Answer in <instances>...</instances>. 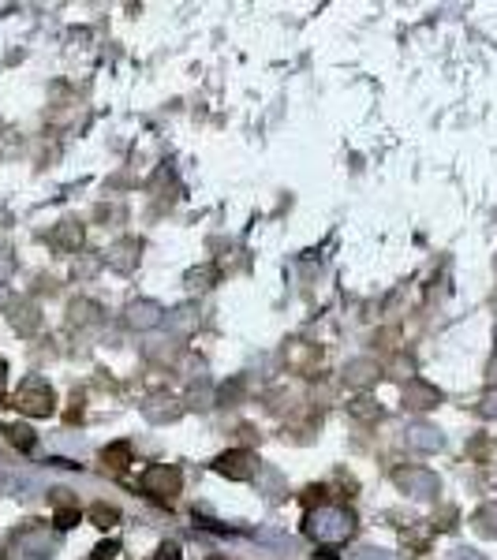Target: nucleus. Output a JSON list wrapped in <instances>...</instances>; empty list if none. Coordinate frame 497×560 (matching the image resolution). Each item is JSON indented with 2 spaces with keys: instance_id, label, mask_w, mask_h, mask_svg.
Listing matches in <instances>:
<instances>
[{
  "instance_id": "1",
  "label": "nucleus",
  "mask_w": 497,
  "mask_h": 560,
  "mask_svg": "<svg viewBox=\"0 0 497 560\" xmlns=\"http://www.w3.org/2000/svg\"><path fill=\"white\" fill-rule=\"evenodd\" d=\"M303 530H307V538H311L314 546H321V549H340V546L356 534V516L348 512V508H340V504H321V508H314V512L307 516Z\"/></svg>"
},
{
  "instance_id": "2",
  "label": "nucleus",
  "mask_w": 497,
  "mask_h": 560,
  "mask_svg": "<svg viewBox=\"0 0 497 560\" xmlns=\"http://www.w3.org/2000/svg\"><path fill=\"white\" fill-rule=\"evenodd\" d=\"M53 556V534L38 523L19 527L8 538V560H49Z\"/></svg>"
},
{
  "instance_id": "3",
  "label": "nucleus",
  "mask_w": 497,
  "mask_h": 560,
  "mask_svg": "<svg viewBox=\"0 0 497 560\" xmlns=\"http://www.w3.org/2000/svg\"><path fill=\"white\" fill-rule=\"evenodd\" d=\"M15 407L19 411H27V415H38V419H45V415H53V389H49V381H41V377H27L19 385V393H15Z\"/></svg>"
},
{
  "instance_id": "4",
  "label": "nucleus",
  "mask_w": 497,
  "mask_h": 560,
  "mask_svg": "<svg viewBox=\"0 0 497 560\" xmlns=\"http://www.w3.org/2000/svg\"><path fill=\"white\" fill-rule=\"evenodd\" d=\"M180 486H184L180 471L168 467V464H154V467L142 471V490L150 493V497H158V501H176Z\"/></svg>"
},
{
  "instance_id": "5",
  "label": "nucleus",
  "mask_w": 497,
  "mask_h": 560,
  "mask_svg": "<svg viewBox=\"0 0 497 560\" xmlns=\"http://www.w3.org/2000/svg\"><path fill=\"white\" fill-rule=\"evenodd\" d=\"M213 471H217V474H229V478H236V482H247V478H255V471H258V460H255V452L236 448V452L217 456Z\"/></svg>"
},
{
  "instance_id": "6",
  "label": "nucleus",
  "mask_w": 497,
  "mask_h": 560,
  "mask_svg": "<svg viewBox=\"0 0 497 560\" xmlns=\"http://www.w3.org/2000/svg\"><path fill=\"white\" fill-rule=\"evenodd\" d=\"M161 321V311L154 307V303H142V307H131V325H142V329H150Z\"/></svg>"
},
{
  "instance_id": "7",
  "label": "nucleus",
  "mask_w": 497,
  "mask_h": 560,
  "mask_svg": "<svg viewBox=\"0 0 497 560\" xmlns=\"http://www.w3.org/2000/svg\"><path fill=\"white\" fill-rule=\"evenodd\" d=\"M102 460H105V464H113L116 471H123V467L131 464V448H128V445H113V448H105V452H102Z\"/></svg>"
},
{
  "instance_id": "8",
  "label": "nucleus",
  "mask_w": 497,
  "mask_h": 560,
  "mask_svg": "<svg viewBox=\"0 0 497 560\" xmlns=\"http://www.w3.org/2000/svg\"><path fill=\"white\" fill-rule=\"evenodd\" d=\"M90 519H94L97 527H113V523L120 519V512H116V508H109V504H94V508H90Z\"/></svg>"
},
{
  "instance_id": "9",
  "label": "nucleus",
  "mask_w": 497,
  "mask_h": 560,
  "mask_svg": "<svg viewBox=\"0 0 497 560\" xmlns=\"http://www.w3.org/2000/svg\"><path fill=\"white\" fill-rule=\"evenodd\" d=\"M8 434H12V441H15V445H19L23 452H31V448H34V434H31L27 426H12Z\"/></svg>"
},
{
  "instance_id": "10",
  "label": "nucleus",
  "mask_w": 497,
  "mask_h": 560,
  "mask_svg": "<svg viewBox=\"0 0 497 560\" xmlns=\"http://www.w3.org/2000/svg\"><path fill=\"white\" fill-rule=\"evenodd\" d=\"M76 523H79V512H76V508H60V512H57V530H71Z\"/></svg>"
},
{
  "instance_id": "11",
  "label": "nucleus",
  "mask_w": 497,
  "mask_h": 560,
  "mask_svg": "<svg viewBox=\"0 0 497 560\" xmlns=\"http://www.w3.org/2000/svg\"><path fill=\"white\" fill-rule=\"evenodd\" d=\"M116 553H120V542H102L94 549V560H113Z\"/></svg>"
},
{
  "instance_id": "12",
  "label": "nucleus",
  "mask_w": 497,
  "mask_h": 560,
  "mask_svg": "<svg viewBox=\"0 0 497 560\" xmlns=\"http://www.w3.org/2000/svg\"><path fill=\"white\" fill-rule=\"evenodd\" d=\"M154 560H180V546H176V542H165V546L158 549Z\"/></svg>"
},
{
  "instance_id": "13",
  "label": "nucleus",
  "mask_w": 497,
  "mask_h": 560,
  "mask_svg": "<svg viewBox=\"0 0 497 560\" xmlns=\"http://www.w3.org/2000/svg\"><path fill=\"white\" fill-rule=\"evenodd\" d=\"M5 389H8V366L0 363V396H5Z\"/></svg>"
}]
</instances>
